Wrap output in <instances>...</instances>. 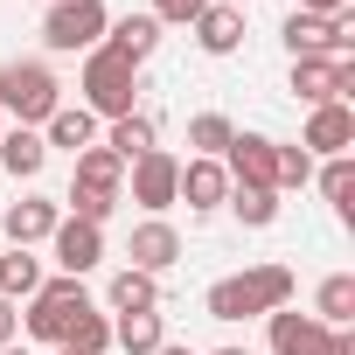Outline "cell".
Returning <instances> with one entry per match:
<instances>
[{"mask_svg": "<svg viewBox=\"0 0 355 355\" xmlns=\"http://www.w3.org/2000/svg\"><path fill=\"white\" fill-rule=\"evenodd\" d=\"M293 293H300L293 265L265 258V265H244V272L216 279V286L202 293V313H209V320H223V327H230V320H265V313L293 306Z\"/></svg>", "mask_w": 355, "mask_h": 355, "instance_id": "cell-1", "label": "cell"}, {"mask_svg": "<svg viewBox=\"0 0 355 355\" xmlns=\"http://www.w3.org/2000/svg\"><path fill=\"white\" fill-rule=\"evenodd\" d=\"M63 105V84H56V70L42 63V56H8L0 63V119L8 125H49V112Z\"/></svg>", "mask_w": 355, "mask_h": 355, "instance_id": "cell-2", "label": "cell"}, {"mask_svg": "<svg viewBox=\"0 0 355 355\" xmlns=\"http://www.w3.org/2000/svg\"><path fill=\"white\" fill-rule=\"evenodd\" d=\"M77 91H84L77 105H84L91 119H105V125H112V119H125V112H139V70H132L125 56H112L105 42L84 56V77H77Z\"/></svg>", "mask_w": 355, "mask_h": 355, "instance_id": "cell-3", "label": "cell"}, {"mask_svg": "<svg viewBox=\"0 0 355 355\" xmlns=\"http://www.w3.org/2000/svg\"><path fill=\"white\" fill-rule=\"evenodd\" d=\"M112 28V8L105 0H49L42 15V49L49 56H91Z\"/></svg>", "mask_w": 355, "mask_h": 355, "instance_id": "cell-4", "label": "cell"}, {"mask_svg": "<svg viewBox=\"0 0 355 355\" xmlns=\"http://www.w3.org/2000/svg\"><path fill=\"white\" fill-rule=\"evenodd\" d=\"M91 306V293H84V279H42V293L35 300H21V334L28 341H42V348H63V327H70V313H84Z\"/></svg>", "mask_w": 355, "mask_h": 355, "instance_id": "cell-5", "label": "cell"}, {"mask_svg": "<svg viewBox=\"0 0 355 355\" xmlns=\"http://www.w3.org/2000/svg\"><path fill=\"white\" fill-rule=\"evenodd\" d=\"M125 189H132V202H139L146 216H167V209H174V189H182V160H174L167 146L139 153V160L125 167Z\"/></svg>", "mask_w": 355, "mask_h": 355, "instance_id": "cell-6", "label": "cell"}, {"mask_svg": "<svg viewBox=\"0 0 355 355\" xmlns=\"http://www.w3.org/2000/svg\"><path fill=\"white\" fill-rule=\"evenodd\" d=\"M223 174H230V189H272V196H279V139L237 132V139L223 146Z\"/></svg>", "mask_w": 355, "mask_h": 355, "instance_id": "cell-7", "label": "cell"}, {"mask_svg": "<svg viewBox=\"0 0 355 355\" xmlns=\"http://www.w3.org/2000/svg\"><path fill=\"white\" fill-rule=\"evenodd\" d=\"M56 223H63V202H49V196H21V202L0 209V230H8V244H15V251L49 244V237H56Z\"/></svg>", "mask_w": 355, "mask_h": 355, "instance_id": "cell-8", "label": "cell"}, {"mask_svg": "<svg viewBox=\"0 0 355 355\" xmlns=\"http://www.w3.org/2000/svg\"><path fill=\"white\" fill-rule=\"evenodd\" d=\"M49 258H56V272H63V279H84V272H98V265H105V230H91V223L63 216V223H56V237H49Z\"/></svg>", "mask_w": 355, "mask_h": 355, "instance_id": "cell-9", "label": "cell"}, {"mask_svg": "<svg viewBox=\"0 0 355 355\" xmlns=\"http://www.w3.org/2000/svg\"><path fill=\"white\" fill-rule=\"evenodd\" d=\"M223 196H230V174H223V160H182V189H174V202H189V216H216L223 209Z\"/></svg>", "mask_w": 355, "mask_h": 355, "instance_id": "cell-10", "label": "cell"}, {"mask_svg": "<svg viewBox=\"0 0 355 355\" xmlns=\"http://www.w3.org/2000/svg\"><path fill=\"white\" fill-rule=\"evenodd\" d=\"M174 258H182V230H174L167 216H146V223L132 230V244H125V265H132V272H153V279H160Z\"/></svg>", "mask_w": 355, "mask_h": 355, "instance_id": "cell-11", "label": "cell"}, {"mask_svg": "<svg viewBox=\"0 0 355 355\" xmlns=\"http://www.w3.org/2000/svg\"><path fill=\"white\" fill-rule=\"evenodd\" d=\"M300 146H306V153H320V160L355 153V112H348V105H313V112H306Z\"/></svg>", "mask_w": 355, "mask_h": 355, "instance_id": "cell-12", "label": "cell"}, {"mask_svg": "<svg viewBox=\"0 0 355 355\" xmlns=\"http://www.w3.org/2000/svg\"><path fill=\"white\" fill-rule=\"evenodd\" d=\"M341 70L334 56H293V98L313 112V105H341Z\"/></svg>", "mask_w": 355, "mask_h": 355, "instance_id": "cell-13", "label": "cell"}, {"mask_svg": "<svg viewBox=\"0 0 355 355\" xmlns=\"http://www.w3.org/2000/svg\"><path fill=\"white\" fill-rule=\"evenodd\" d=\"M189 35H196L202 56H237V49H244V8H216V0H209Z\"/></svg>", "mask_w": 355, "mask_h": 355, "instance_id": "cell-14", "label": "cell"}, {"mask_svg": "<svg viewBox=\"0 0 355 355\" xmlns=\"http://www.w3.org/2000/svg\"><path fill=\"white\" fill-rule=\"evenodd\" d=\"M105 49H112V56H125V63L139 70V63H153V49H160V21H153V15H112Z\"/></svg>", "mask_w": 355, "mask_h": 355, "instance_id": "cell-15", "label": "cell"}, {"mask_svg": "<svg viewBox=\"0 0 355 355\" xmlns=\"http://www.w3.org/2000/svg\"><path fill=\"white\" fill-rule=\"evenodd\" d=\"M70 189H84V196H125V160L112 153V146H84L77 153V174H70Z\"/></svg>", "mask_w": 355, "mask_h": 355, "instance_id": "cell-16", "label": "cell"}, {"mask_svg": "<svg viewBox=\"0 0 355 355\" xmlns=\"http://www.w3.org/2000/svg\"><path fill=\"white\" fill-rule=\"evenodd\" d=\"M105 313H160V279H153V272L119 265V272H112V286H105Z\"/></svg>", "mask_w": 355, "mask_h": 355, "instance_id": "cell-17", "label": "cell"}, {"mask_svg": "<svg viewBox=\"0 0 355 355\" xmlns=\"http://www.w3.org/2000/svg\"><path fill=\"white\" fill-rule=\"evenodd\" d=\"M42 146H49V153L63 146V153L77 160L84 146H98V119H91L84 105H56V112H49V125H42Z\"/></svg>", "mask_w": 355, "mask_h": 355, "instance_id": "cell-18", "label": "cell"}, {"mask_svg": "<svg viewBox=\"0 0 355 355\" xmlns=\"http://www.w3.org/2000/svg\"><path fill=\"white\" fill-rule=\"evenodd\" d=\"M0 167H8L15 182H35V174L49 167V146H42V132H35V125H8V132H0Z\"/></svg>", "mask_w": 355, "mask_h": 355, "instance_id": "cell-19", "label": "cell"}, {"mask_svg": "<svg viewBox=\"0 0 355 355\" xmlns=\"http://www.w3.org/2000/svg\"><path fill=\"white\" fill-rule=\"evenodd\" d=\"M313 320L320 327H348L355 320V272H327L313 286Z\"/></svg>", "mask_w": 355, "mask_h": 355, "instance_id": "cell-20", "label": "cell"}, {"mask_svg": "<svg viewBox=\"0 0 355 355\" xmlns=\"http://www.w3.org/2000/svg\"><path fill=\"white\" fill-rule=\"evenodd\" d=\"M265 341H272V355H306L313 348V334H320V320L313 313H300V306H279V313H265Z\"/></svg>", "mask_w": 355, "mask_h": 355, "instance_id": "cell-21", "label": "cell"}, {"mask_svg": "<svg viewBox=\"0 0 355 355\" xmlns=\"http://www.w3.org/2000/svg\"><path fill=\"white\" fill-rule=\"evenodd\" d=\"M42 279H49V272H42V258L8 244V258H0V300H15V306H21V300H35V293H42Z\"/></svg>", "mask_w": 355, "mask_h": 355, "instance_id": "cell-22", "label": "cell"}, {"mask_svg": "<svg viewBox=\"0 0 355 355\" xmlns=\"http://www.w3.org/2000/svg\"><path fill=\"white\" fill-rule=\"evenodd\" d=\"M63 348H70V355H112V313H105V306H84V313H70V327H63Z\"/></svg>", "mask_w": 355, "mask_h": 355, "instance_id": "cell-23", "label": "cell"}, {"mask_svg": "<svg viewBox=\"0 0 355 355\" xmlns=\"http://www.w3.org/2000/svg\"><path fill=\"white\" fill-rule=\"evenodd\" d=\"M167 341V320L160 313H112V348H125V355H153Z\"/></svg>", "mask_w": 355, "mask_h": 355, "instance_id": "cell-24", "label": "cell"}, {"mask_svg": "<svg viewBox=\"0 0 355 355\" xmlns=\"http://www.w3.org/2000/svg\"><path fill=\"white\" fill-rule=\"evenodd\" d=\"M98 146H112V153L132 167L139 153H153V119H146V112H125V119H112V125H105V139H98Z\"/></svg>", "mask_w": 355, "mask_h": 355, "instance_id": "cell-25", "label": "cell"}, {"mask_svg": "<svg viewBox=\"0 0 355 355\" xmlns=\"http://www.w3.org/2000/svg\"><path fill=\"white\" fill-rule=\"evenodd\" d=\"M313 189L334 202V216L348 223V196H355V153H334V160H320L313 167Z\"/></svg>", "mask_w": 355, "mask_h": 355, "instance_id": "cell-26", "label": "cell"}, {"mask_svg": "<svg viewBox=\"0 0 355 355\" xmlns=\"http://www.w3.org/2000/svg\"><path fill=\"white\" fill-rule=\"evenodd\" d=\"M279 42H286V56H327V21L293 8V15L279 21Z\"/></svg>", "mask_w": 355, "mask_h": 355, "instance_id": "cell-27", "label": "cell"}, {"mask_svg": "<svg viewBox=\"0 0 355 355\" xmlns=\"http://www.w3.org/2000/svg\"><path fill=\"white\" fill-rule=\"evenodd\" d=\"M223 209H230L244 230H272V223H279V196H272V189H230Z\"/></svg>", "mask_w": 355, "mask_h": 355, "instance_id": "cell-28", "label": "cell"}, {"mask_svg": "<svg viewBox=\"0 0 355 355\" xmlns=\"http://www.w3.org/2000/svg\"><path fill=\"white\" fill-rule=\"evenodd\" d=\"M230 139H237V125H230L223 112H196V119H189V146H196V160H223Z\"/></svg>", "mask_w": 355, "mask_h": 355, "instance_id": "cell-29", "label": "cell"}, {"mask_svg": "<svg viewBox=\"0 0 355 355\" xmlns=\"http://www.w3.org/2000/svg\"><path fill=\"white\" fill-rule=\"evenodd\" d=\"M313 182V153L306 146H279V196L286 189H306Z\"/></svg>", "mask_w": 355, "mask_h": 355, "instance_id": "cell-30", "label": "cell"}, {"mask_svg": "<svg viewBox=\"0 0 355 355\" xmlns=\"http://www.w3.org/2000/svg\"><path fill=\"white\" fill-rule=\"evenodd\" d=\"M63 202H70V216H77V223H91V230H105V223H112V209H119L112 196H84V189H70Z\"/></svg>", "mask_w": 355, "mask_h": 355, "instance_id": "cell-31", "label": "cell"}, {"mask_svg": "<svg viewBox=\"0 0 355 355\" xmlns=\"http://www.w3.org/2000/svg\"><path fill=\"white\" fill-rule=\"evenodd\" d=\"M202 8H209V0H153L146 15H153L160 28H196V15H202Z\"/></svg>", "mask_w": 355, "mask_h": 355, "instance_id": "cell-32", "label": "cell"}, {"mask_svg": "<svg viewBox=\"0 0 355 355\" xmlns=\"http://www.w3.org/2000/svg\"><path fill=\"white\" fill-rule=\"evenodd\" d=\"M306 355H355V334H348V327H320Z\"/></svg>", "mask_w": 355, "mask_h": 355, "instance_id": "cell-33", "label": "cell"}, {"mask_svg": "<svg viewBox=\"0 0 355 355\" xmlns=\"http://www.w3.org/2000/svg\"><path fill=\"white\" fill-rule=\"evenodd\" d=\"M15 334H21V306H15V300H0V348H8Z\"/></svg>", "mask_w": 355, "mask_h": 355, "instance_id": "cell-34", "label": "cell"}, {"mask_svg": "<svg viewBox=\"0 0 355 355\" xmlns=\"http://www.w3.org/2000/svg\"><path fill=\"white\" fill-rule=\"evenodd\" d=\"M300 15H320L327 21V15H348V0H300Z\"/></svg>", "mask_w": 355, "mask_h": 355, "instance_id": "cell-35", "label": "cell"}, {"mask_svg": "<svg viewBox=\"0 0 355 355\" xmlns=\"http://www.w3.org/2000/svg\"><path fill=\"white\" fill-rule=\"evenodd\" d=\"M153 355H202V348H189V341H160Z\"/></svg>", "mask_w": 355, "mask_h": 355, "instance_id": "cell-36", "label": "cell"}, {"mask_svg": "<svg viewBox=\"0 0 355 355\" xmlns=\"http://www.w3.org/2000/svg\"><path fill=\"white\" fill-rule=\"evenodd\" d=\"M209 355H251V348H237V341H223V348H209Z\"/></svg>", "mask_w": 355, "mask_h": 355, "instance_id": "cell-37", "label": "cell"}, {"mask_svg": "<svg viewBox=\"0 0 355 355\" xmlns=\"http://www.w3.org/2000/svg\"><path fill=\"white\" fill-rule=\"evenodd\" d=\"M216 8H251V0H216Z\"/></svg>", "mask_w": 355, "mask_h": 355, "instance_id": "cell-38", "label": "cell"}, {"mask_svg": "<svg viewBox=\"0 0 355 355\" xmlns=\"http://www.w3.org/2000/svg\"><path fill=\"white\" fill-rule=\"evenodd\" d=\"M0 355H28V348H15V341H8V348H0Z\"/></svg>", "mask_w": 355, "mask_h": 355, "instance_id": "cell-39", "label": "cell"}, {"mask_svg": "<svg viewBox=\"0 0 355 355\" xmlns=\"http://www.w3.org/2000/svg\"><path fill=\"white\" fill-rule=\"evenodd\" d=\"M0 132H8V119H0Z\"/></svg>", "mask_w": 355, "mask_h": 355, "instance_id": "cell-40", "label": "cell"}, {"mask_svg": "<svg viewBox=\"0 0 355 355\" xmlns=\"http://www.w3.org/2000/svg\"><path fill=\"white\" fill-rule=\"evenodd\" d=\"M56 355H70V348H56Z\"/></svg>", "mask_w": 355, "mask_h": 355, "instance_id": "cell-41", "label": "cell"}]
</instances>
